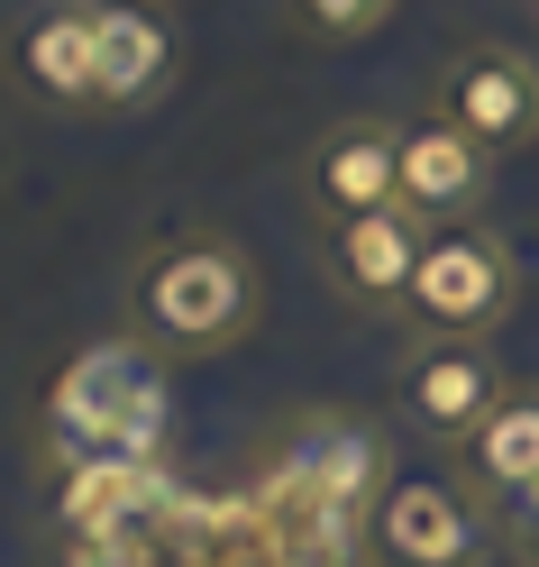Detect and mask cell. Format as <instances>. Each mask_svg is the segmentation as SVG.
I'll return each mask as SVG.
<instances>
[{
	"mask_svg": "<svg viewBox=\"0 0 539 567\" xmlns=\"http://www.w3.org/2000/svg\"><path fill=\"white\" fill-rule=\"evenodd\" d=\"M274 467L293 476V494H320V504L348 513V522H356V513L375 522V504H384L375 485H384L393 457H384V440H375V431H356L348 412H302L293 431L274 440Z\"/></svg>",
	"mask_w": 539,
	"mask_h": 567,
	"instance_id": "cell-9",
	"label": "cell"
},
{
	"mask_svg": "<svg viewBox=\"0 0 539 567\" xmlns=\"http://www.w3.org/2000/svg\"><path fill=\"white\" fill-rule=\"evenodd\" d=\"M421 257H429V220H412L403 202L356 210V220H320V229H311V266H320V284H330L348 311H366V321H403Z\"/></svg>",
	"mask_w": 539,
	"mask_h": 567,
	"instance_id": "cell-5",
	"label": "cell"
},
{
	"mask_svg": "<svg viewBox=\"0 0 539 567\" xmlns=\"http://www.w3.org/2000/svg\"><path fill=\"white\" fill-rule=\"evenodd\" d=\"M530 10H539V0H530Z\"/></svg>",
	"mask_w": 539,
	"mask_h": 567,
	"instance_id": "cell-17",
	"label": "cell"
},
{
	"mask_svg": "<svg viewBox=\"0 0 539 567\" xmlns=\"http://www.w3.org/2000/svg\"><path fill=\"white\" fill-rule=\"evenodd\" d=\"M429 111L448 128H466L476 147H494V156L530 147L539 137V64L521 47H502V38H476L429 74Z\"/></svg>",
	"mask_w": 539,
	"mask_h": 567,
	"instance_id": "cell-7",
	"label": "cell"
},
{
	"mask_svg": "<svg viewBox=\"0 0 539 567\" xmlns=\"http://www.w3.org/2000/svg\"><path fill=\"white\" fill-rule=\"evenodd\" d=\"M485 193H494V147H476L466 128H448L439 111L403 120V174H393V202L429 229H466L485 220Z\"/></svg>",
	"mask_w": 539,
	"mask_h": 567,
	"instance_id": "cell-8",
	"label": "cell"
},
{
	"mask_svg": "<svg viewBox=\"0 0 539 567\" xmlns=\"http://www.w3.org/2000/svg\"><path fill=\"white\" fill-rule=\"evenodd\" d=\"M502 558H512V567H539V494L502 513Z\"/></svg>",
	"mask_w": 539,
	"mask_h": 567,
	"instance_id": "cell-15",
	"label": "cell"
},
{
	"mask_svg": "<svg viewBox=\"0 0 539 567\" xmlns=\"http://www.w3.org/2000/svg\"><path fill=\"white\" fill-rule=\"evenodd\" d=\"M403 10V0H293V19L311 28V38H330V47H356V38H375V28Z\"/></svg>",
	"mask_w": 539,
	"mask_h": 567,
	"instance_id": "cell-14",
	"label": "cell"
},
{
	"mask_svg": "<svg viewBox=\"0 0 539 567\" xmlns=\"http://www.w3.org/2000/svg\"><path fill=\"white\" fill-rule=\"evenodd\" d=\"M101 28V111H147L184 74V38H174L165 0H92Z\"/></svg>",
	"mask_w": 539,
	"mask_h": 567,
	"instance_id": "cell-11",
	"label": "cell"
},
{
	"mask_svg": "<svg viewBox=\"0 0 539 567\" xmlns=\"http://www.w3.org/2000/svg\"><path fill=\"white\" fill-rule=\"evenodd\" d=\"M165 421H174L165 358L120 330L55 367V384L38 394V457L55 476L64 467H147L165 449Z\"/></svg>",
	"mask_w": 539,
	"mask_h": 567,
	"instance_id": "cell-2",
	"label": "cell"
},
{
	"mask_svg": "<svg viewBox=\"0 0 539 567\" xmlns=\"http://www.w3.org/2000/svg\"><path fill=\"white\" fill-rule=\"evenodd\" d=\"M448 457H457V476L476 485L494 513L530 504L539 494V384H512V394L494 403V421H476Z\"/></svg>",
	"mask_w": 539,
	"mask_h": 567,
	"instance_id": "cell-13",
	"label": "cell"
},
{
	"mask_svg": "<svg viewBox=\"0 0 539 567\" xmlns=\"http://www.w3.org/2000/svg\"><path fill=\"white\" fill-rule=\"evenodd\" d=\"M375 567H485L502 549V513L466 476H393L366 522Z\"/></svg>",
	"mask_w": 539,
	"mask_h": 567,
	"instance_id": "cell-4",
	"label": "cell"
},
{
	"mask_svg": "<svg viewBox=\"0 0 539 567\" xmlns=\"http://www.w3.org/2000/svg\"><path fill=\"white\" fill-rule=\"evenodd\" d=\"M393 174H403V120H339V128H320V147L302 156L311 229L320 220H356V210H384Z\"/></svg>",
	"mask_w": 539,
	"mask_h": 567,
	"instance_id": "cell-10",
	"label": "cell"
},
{
	"mask_svg": "<svg viewBox=\"0 0 539 567\" xmlns=\"http://www.w3.org/2000/svg\"><path fill=\"white\" fill-rule=\"evenodd\" d=\"M165 10H174V0H165Z\"/></svg>",
	"mask_w": 539,
	"mask_h": 567,
	"instance_id": "cell-16",
	"label": "cell"
},
{
	"mask_svg": "<svg viewBox=\"0 0 539 567\" xmlns=\"http://www.w3.org/2000/svg\"><path fill=\"white\" fill-rule=\"evenodd\" d=\"M10 74L38 92L46 111H101V28H92V0H46V10L19 28Z\"/></svg>",
	"mask_w": 539,
	"mask_h": 567,
	"instance_id": "cell-12",
	"label": "cell"
},
{
	"mask_svg": "<svg viewBox=\"0 0 539 567\" xmlns=\"http://www.w3.org/2000/svg\"><path fill=\"white\" fill-rule=\"evenodd\" d=\"M502 394H512V375L485 339H412L403 367H393V412L439 449H457L476 421H494Z\"/></svg>",
	"mask_w": 539,
	"mask_h": 567,
	"instance_id": "cell-6",
	"label": "cell"
},
{
	"mask_svg": "<svg viewBox=\"0 0 539 567\" xmlns=\"http://www.w3.org/2000/svg\"><path fill=\"white\" fill-rule=\"evenodd\" d=\"M120 311H128V339H147L165 367L229 358V348H247V330L266 321V275H257V257H247L238 238L184 229V238H156L147 257L128 266Z\"/></svg>",
	"mask_w": 539,
	"mask_h": 567,
	"instance_id": "cell-1",
	"label": "cell"
},
{
	"mask_svg": "<svg viewBox=\"0 0 539 567\" xmlns=\"http://www.w3.org/2000/svg\"><path fill=\"white\" fill-rule=\"evenodd\" d=\"M521 302V266L485 220L466 229H429V257L412 275V302H403V330L412 339H494Z\"/></svg>",
	"mask_w": 539,
	"mask_h": 567,
	"instance_id": "cell-3",
	"label": "cell"
}]
</instances>
